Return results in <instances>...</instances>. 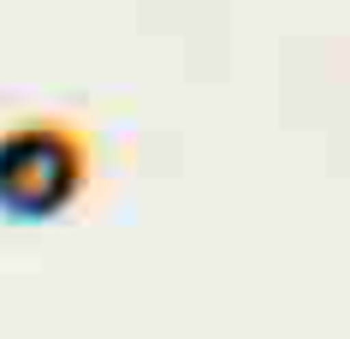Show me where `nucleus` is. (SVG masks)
Returning <instances> with one entry per match:
<instances>
[{
    "label": "nucleus",
    "instance_id": "f257e3e1",
    "mask_svg": "<svg viewBox=\"0 0 350 339\" xmlns=\"http://www.w3.org/2000/svg\"><path fill=\"white\" fill-rule=\"evenodd\" d=\"M90 185V131L72 119H24L0 131V214L54 221Z\"/></svg>",
    "mask_w": 350,
    "mask_h": 339
}]
</instances>
